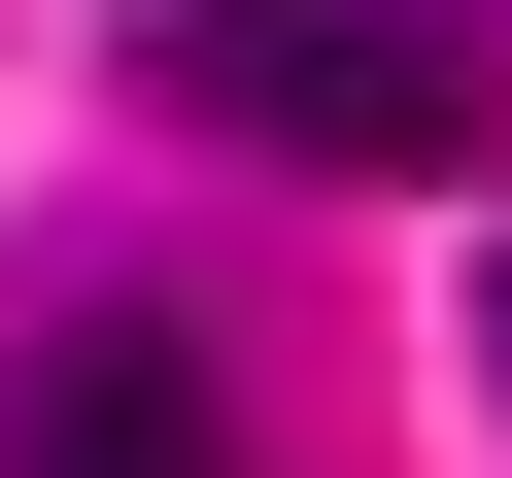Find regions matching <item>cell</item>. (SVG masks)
I'll return each mask as SVG.
<instances>
[{"label": "cell", "instance_id": "7a4b0ae2", "mask_svg": "<svg viewBox=\"0 0 512 478\" xmlns=\"http://www.w3.org/2000/svg\"><path fill=\"white\" fill-rule=\"evenodd\" d=\"M0 478H239V376L171 308H69L35 376H0Z\"/></svg>", "mask_w": 512, "mask_h": 478}, {"label": "cell", "instance_id": "3957f363", "mask_svg": "<svg viewBox=\"0 0 512 478\" xmlns=\"http://www.w3.org/2000/svg\"><path fill=\"white\" fill-rule=\"evenodd\" d=\"M478 376H512V239H478Z\"/></svg>", "mask_w": 512, "mask_h": 478}, {"label": "cell", "instance_id": "6da1fadb", "mask_svg": "<svg viewBox=\"0 0 512 478\" xmlns=\"http://www.w3.org/2000/svg\"><path fill=\"white\" fill-rule=\"evenodd\" d=\"M137 103H171V137H239V171H478V137H512L478 0H171Z\"/></svg>", "mask_w": 512, "mask_h": 478}]
</instances>
